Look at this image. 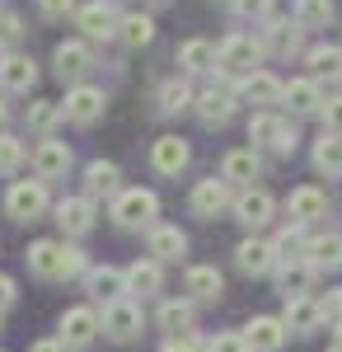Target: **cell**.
Wrapping results in <instances>:
<instances>
[{
    "label": "cell",
    "instance_id": "cell-1",
    "mask_svg": "<svg viewBox=\"0 0 342 352\" xmlns=\"http://www.w3.org/2000/svg\"><path fill=\"white\" fill-rule=\"evenodd\" d=\"M28 272L43 277V282H56V277H80V272H89V263H84V254H80L76 244L38 240L28 249Z\"/></svg>",
    "mask_w": 342,
    "mask_h": 352
},
{
    "label": "cell",
    "instance_id": "cell-2",
    "mask_svg": "<svg viewBox=\"0 0 342 352\" xmlns=\"http://www.w3.org/2000/svg\"><path fill=\"white\" fill-rule=\"evenodd\" d=\"M263 38H253V33H230V38H220V47H216V71L220 76H253L258 71V61H263Z\"/></svg>",
    "mask_w": 342,
    "mask_h": 352
},
{
    "label": "cell",
    "instance_id": "cell-3",
    "mask_svg": "<svg viewBox=\"0 0 342 352\" xmlns=\"http://www.w3.org/2000/svg\"><path fill=\"white\" fill-rule=\"evenodd\" d=\"M159 217V197L150 188H122L113 197V221L122 230H141V226H155Z\"/></svg>",
    "mask_w": 342,
    "mask_h": 352
},
{
    "label": "cell",
    "instance_id": "cell-4",
    "mask_svg": "<svg viewBox=\"0 0 342 352\" xmlns=\"http://www.w3.org/2000/svg\"><path fill=\"white\" fill-rule=\"evenodd\" d=\"M47 184L43 179H19V184H10V192H5V212H10V221H43L47 217Z\"/></svg>",
    "mask_w": 342,
    "mask_h": 352
},
{
    "label": "cell",
    "instance_id": "cell-5",
    "mask_svg": "<svg viewBox=\"0 0 342 352\" xmlns=\"http://www.w3.org/2000/svg\"><path fill=\"white\" fill-rule=\"evenodd\" d=\"M104 109H108V94L99 85H71V89H66V104H61V113H66L76 127H94V122L104 118Z\"/></svg>",
    "mask_w": 342,
    "mask_h": 352
},
{
    "label": "cell",
    "instance_id": "cell-6",
    "mask_svg": "<svg viewBox=\"0 0 342 352\" xmlns=\"http://www.w3.org/2000/svg\"><path fill=\"white\" fill-rule=\"evenodd\" d=\"M187 207H192V217L216 221L220 212H230V207H235V197H230V184H225V179H202V184L192 188V197H187Z\"/></svg>",
    "mask_w": 342,
    "mask_h": 352
},
{
    "label": "cell",
    "instance_id": "cell-7",
    "mask_svg": "<svg viewBox=\"0 0 342 352\" xmlns=\"http://www.w3.org/2000/svg\"><path fill=\"white\" fill-rule=\"evenodd\" d=\"M117 5L113 0H89V5H80L76 10V28L84 38H117Z\"/></svg>",
    "mask_w": 342,
    "mask_h": 352
},
{
    "label": "cell",
    "instance_id": "cell-8",
    "mask_svg": "<svg viewBox=\"0 0 342 352\" xmlns=\"http://www.w3.org/2000/svg\"><path fill=\"white\" fill-rule=\"evenodd\" d=\"M99 315L89 310V305H71L66 315H61V343H66V352L71 348H89L94 338H99Z\"/></svg>",
    "mask_w": 342,
    "mask_h": 352
},
{
    "label": "cell",
    "instance_id": "cell-9",
    "mask_svg": "<svg viewBox=\"0 0 342 352\" xmlns=\"http://www.w3.org/2000/svg\"><path fill=\"white\" fill-rule=\"evenodd\" d=\"M230 212H235V221H244L249 230H263L267 221H272V212H277V197H272L267 188H244Z\"/></svg>",
    "mask_w": 342,
    "mask_h": 352
},
{
    "label": "cell",
    "instance_id": "cell-10",
    "mask_svg": "<svg viewBox=\"0 0 342 352\" xmlns=\"http://www.w3.org/2000/svg\"><path fill=\"white\" fill-rule=\"evenodd\" d=\"M38 85V61L24 52H5L0 56V89L5 94H28Z\"/></svg>",
    "mask_w": 342,
    "mask_h": 352
},
{
    "label": "cell",
    "instance_id": "cell-11",
    "mask_svg": "<svg viewBox=\"0 0 342 352\" xmlns=\"http://www.w3.org/2000/svg\"><path fill=\"white\" fill-rule=\"evenodd\" d=\"M99 324H104V333L108 338H117V343H127V338H136V333H141V305H136V300H113V305H104V320H99Z\"/></svg>",
    "mask_w": 342,
    "mask_h": 352
},
{
    "label": "cell",
    "instance_id": "cell-12",
    "mask_svg": "<svg viewBox=\"0 0 342 352\" xmlns=\"http://www.w3.org/2000/svg\"><path fill=\"white\" fill-rule=\"evenodd\" d=\"M258 174H263V160H258L253 146H239V151H230V155L220 160V179H225L230 188H253Z\"/></svg>",
    "mask_w": 342,
    "mask_h": 352
},
{
    "label": "cell",
    "instance_id": "cell-13",
    "mask_svg": "<svg viewBox=\"0 0 342 352\" xmlns=\"http://www.w3.org/2000/svg\"><path fill=\"white\" fill-rule=\"evenodd\" d=\"M263 47L272 56H300L305 52V24L300 19H272L263 33Z\"/></svg>",
    "mask_w": 342,
    "mask_h": 352
},
{
    "label": "cell",
    "instance_id": "cell-14",
    "mask_svg": "<svg viewBox=\"0 0 342 352\" xmlns=\"http://www.w3.org/2000/svg\"><path fill=\"white\" fill-rule=\"evenodd\" d=\"M187 160H192V151H187L183 136H159L155 146H150V164H155V174H164V179H179L187 169Z\"/></svg>",
    "mask_w": 342,
    "mask_h": 352
},
{
    "label": "cell",
    "instance_id": "cell-15",
    "mask_svg": "<svg viewBox=\"0 0 342 352\" xmlns=\"http://www.w3.org/2000/svg\"><path fill=\"white\" fill-rule=\"evenodd\" d=\"M71 146L66 141H56V136H43L38 141V151H33V169H38V179L47 184V179H61L66 169H71Z\"/></svg>",
    "mask_w": 342,
    "mask_h": 352
},
{
    "label": "cell",
    "instance_id": "cell-16",
    "mask_svg": "<svg viewBox=\"0 0 342 352\" xmlns=\"http://www.w3.org/2000/svg\"><path fill=\"white\" fill-rule=\"evenodd\" d=\"M235 263H239V272H249V277H263V272L277 268V249H272V240L249 235V240L235 244Z\"/></svg>",
    "mask_w": 342,
    "mask_h": 352
},
{
    "label": "cell",
    "instance_id": "cell-17",
    "mask_svg": "<svg viewBox=\"0 0 342 352\" xmlns=\"http://www.w3.org/2000/svg\"><path fill=\"white\" fill-rule=\"evenodd\" d=\"M52 66H56V80H66V85H80V76L94 66V56H89V47L84 43H56V52H52Z\"/></svg>",
    "mask_w": 342,
    "mask_h": 352
},
{
    "label": "cell",
    "instance_id": "cell-18",
    "mask_svg": "<svg viewBox=\"0 0 342 352\" xmlns=\"http://www.w3.org/2000/svg\"><path fill=\"white\" fill-rule=\"evenodd\" d=\"M244 343H249V352H282V343H286V324L272 320V315H253V320L244 324Z\"/></svg>",
    "mask_w": 342,
    "mask_h": 352
},
{
    "label": "cell",
    "instance_id": "cell-19",
    "mask_svg": "<svg viewBox=\"0 0 342 352\" xmlns=\"http://www.w3.org/2000/svg\"><path fill=\"white\" fill-rule=\"evenodd\" d=\"M117 192H122V169L113 160H89V169H84V197L99 202V197H117Z\"/></svg>",
    "mask_w": 342,
    "mask_h": 352
},
{
    "label": "cell",
    "instance_id": "cell-20",
    "mask_svg": "<svg viewBox=\"0 0 342 352\" xmlns=\"http://www.w3.org/2000/svg\"><path fill=\"white\" fill-rule=\"evenodd\" d=\"M84 292H89V296L94 300H104V305H113V300H122L127 296V272L122 268H89L84 272Z\"/></svg>",
    "mask_w": 342,
    "mask_h": 352
},
{
    "label": "cell",
    "instance_id": "cell-21",
    "mask_svg": "<svg viewBox=\"0 0 342 352\" xmlns=\"http://www.w3.org/2000/svg\"><path fill=\"white\" fill-rule=\"evenodd\" d=\"M235 104H239L235 89H207V94H197L192 109H197V118H202L207 127H225V122L235 118Z\"/></svg>",
    "mask_w": 342,
    "mask_h": 352
},
{
    "label": "cell",
    "instance_id": "cell-22",
    "mask_svg": "<svg viewBox=\"0 0 342 352\" xmlns=\"http://www.w3.org/2000/svg\"><path fill=\"white\" fill-rule=\"evenodd\" d=\"M56 226H61L66 235H89V230H94V202H89V197H66V202H56Z\"/></svg>",
    "mask_w": 342,
    "mask_h": 352
},
{
    "label": "cell",
    "instance_id": "cell-23",
    "mask_svg": "<svg viewBox=\"0 0 342 352\" xmlns=\"http://www.w3.org/2000/svg\"><path fill=\"white\" fill-rule=\"evenodd\" d=\"M146 244H150L155 263H174V258H183V254H187V235L179 230V226H150Z\"/></svg>",
    "mask_w": 342,
    "mask_h": 352
},
{
    "label": "cell",
    "instance_id": "cell-24",
    "mask_svg": "<svg viewBox=\"0 0 342 352\" xmlns=\"http://www.w3.org/2000/svg\"><path fill=\"white\" fill-rule=\"evenodd\" d=\"M286 212L295 226H310V221H319L323 212H328V192L323 188H295L286 197Z\"/></svg>",
    "mask_w": 342,
    "mask_h": 352
},
{
    "label": "cell",
    "instance_id": "cell-25",
    "mask_svg": "<svg viewBox=\"0 0 342 352\" xmlns=\"http://www.w3.org/2000/svg\"><path fill=\"white\" fill-rule=\"evenodd\" d=\"M282 104H286L295 118H305V113H319V109H323L319 80H315V76H305V80H290L286 89H282Z\"/></svg>",
    "mask_w": 342,
    "mask_h": 352
},
{
    "label": "cell",
    "instance_id": "cell-26",
    "mask_svg": "<svg viewBox=\"0 0 342 352\" xmlns=\"http://www.w3.org/2000/svg\"><path fill=\"white\" fill-rule=\"evenodd\" d=\"M282 324H286V333H315L319 324H323V315H319V300L310 296H290L286 310H282Z\"/></svg>",
    "mask_w": 342,
    "mask_h": 352
},
{
    "label": "cell",
    "instance_id": "cell-27",
    "mask_svg": "<svg viewBox=\"0 0 342 352\" xmlns=\"http://www.w3.org/2000/svg\"><path fill=\"white\" fill-rule=\"evenodd\" d=\"M179 66H183V76H207V71H216V47L207 38H187V43H179Z\"/></svg>",
    "mask_w": 342,
    "mask_h": 352
},
{
    "label": "cell",
    "instance_id": "cell-28",
    "mask_svg": "<svg viewBox=\"0 0 342 352\" xmlns=\"http://www.w3.org/2000/svg\"><path fill=\"white\" fill-rule=\"evenodd\" d=\"M127 272V292H136V296H155L159 287H164V268H159L155 258H136Z\"/></svg>",
    "mask_w": 342,
    "mask_h": 352
},
{
    "label": "cell",
    "instance_id": "cell-29",
    "mask_svg": "<svg viewBox=\"0 0 342 352\" xmlns=\"http://www.w3.org/2000/svg\"><path fill=\"white\" fill-rule=\"evenodd\" d=\"M305 263H310L315 272L342 268V235H315V240L305 244Z\"/></svg>",
    "mask_w": 342,
    "mask_h": 352
},
{
    "label": "cell",
    "instance_id": "cell-30",
    "mask_svg": "<svg viewBox=\"0 0 342 352\" xmlns=\"http://www.w3.org/2000/svg\"><path fill=\"white\" fill-rule=\"evenodd\" d=\"M239 89H244L249 104H282V89H286V85L277 80L272 71H253V76H244Z\"/></svg>",
    "mask_w": 342,
    "mask_h": 352
},
{
    "label": "cell",
    "instance_id": "cell-31",
    "mask_svg": "<svg viewBox=\"0 0 342 352\" xmlns=\"http://www.w3.org/2000/svg\"><path fill=\"white\" fill-rule=\"evenodd\" d=\"M117 43H122V47H146V43H155V19H150V14H122V19H117Z\"/></svg>",
    "mask_w": 342,
    "mask_h": 352
},
{
    "label": "cell",
    "instance_id": "cell-32",
    "mask_svg": "<svg viewBox=\"0 0 342 352\" xmlns=\"http://www.w3.org/2000/svg\"><path fill=\"white\" fill-rule=\"evenodd\" d=\"M187 292L197 300H220V292H225V277H220V268H211V263H202V268H187Z\"/></svg>",
    "mask_w": 342,
    "mask_h": 352
},
{
    "label": "cell",
    "instance_id": "cell-33",
    "mask_svg": "<svg viewBox=\"0 0 342 352\" xmlns=\"http://www.w3.org/2000/svg\"><path fill=\"white\" fill-rule=\"evenodd\" d=\"M192 320H197V310H192V300H164L159 305V329L174 338V333H192Z\"/></svg>",
    "mask_w": 342,
    "mask_h": 352
},
{
    "label": "cell",
    "instance_id": "cell-34",
    "mask_svg": "<svg viewBox=\"0 0 342 352\" xmlns=\"http://www.w3.org/2000/svg\"><path fill=\"white\" fill-rule=\"evenodd\" d=\"M315 169H319V174H328V179H338V174H342V136L338 132H323L315 141Z\"/></svg>",
    "mask_w": 342,
    "mask_h": 352
},
{
    "label": "cell",
    "instance_id": "cell-35",
    "mask_svg": "<svg viewBox=\"0 0 342 352\" xmlns=\"http://www.w3.org/2000/svg\"><path fill=\"white\" fill-rule=\"evenodd\" d=\"M192 104H197V99H192L187 76H174V80L159 85V109H164V113H183V109H192Z\"/></svg>",
    "mask_w": 342,
    "mask_h": 352
},
{
    "label": "cell",
    "instance_id": "cell-36",
    "mask_svg": "<svg viewBox=\"0 0 342 352\" xmlns=\"http://www.w3.org/2000/svg\"><path fill=\"white\" fill-rule=\"evenodd\" d=\"M315 277H319V272L310 268L305 258H295V263H286V268H282V292H286V300H290V296H310Z\"/></svg>",
    "mask_w": 342,
    "mask_h": 352
},
{
    "label": "cell",
    "instance_id": "cell-37",
    "mask_svg": "<svg viewBox=\"0 0 342 352\" xmlns=\"http://www.w3.org/2000/svg\"><path fill=\"white\" fill-rule=\"evenodd\" d=\"M305 66H310L315 76H342V47L319 43V47H310V52H305Z\"/></svg>",
    "mask_w": 342,
    "mask_h": 352
},
{
    "label": "cell",
    "instance_id": "cell-38",
    "mask_svg": "<svg viewBox=\"0 0 342 352\" xmlns=\"http://www.w3.org/2000/svg\"><path fill=\"white\" fill-rule=\"evenodd\" d=\"M28 160V141H19V136L0 132V174H19Z\"/></svg>",
    "mask_w": 342,
    "mask_h": 352
},
{
    "label": "cell",
    "instance_id": "cell-39",
    "mask_svg": "<svg viewBox=\"0 0 342 352\" xmlns=\"http://www.w3.org/2000/svg\"><path fill=\"white\" fill-rule=\"evenodd\" d=\"M24 118H28V127H33V132H52L66 113H61V104H52V99H33Z\"/></svg>",
    "mask_w": 342,
    "mask_h": 352
},
{
    "label": "cell",
    "instance_id": "cell-40",
    "mask_svg": "<svg viewBox=\"0 0 342 352\" xmlns=\"http://www.w3.org/2000/svg\"><path fill=\"white\" fill-rule=\"evenodd\" d=\"M277 132H282V118H277V113H253V118H249V141H253V151H258V146H272Z\"/></svg>",
    "mask_w": 342,
    "mask_h": 352
},
{
    "label": "cell",
    "instance_id": "cell-41",
    "mask_svg": "<svg viewBox=\"0 0 342 352\" xmlns=\"http://www.w3.org/2000/svg\"><path fill=\"white\" fill-rule=\"evenodd\" d=\"M295 19L305 28H323L333 19V0H295Z\"/></svg>",
    "mask_w": 342,
    "mask_h": 352
},
{
    "label": "cell",
    "instance_id": "cell-42",
    "mask_svg": "<svg viewBox=\"0 0 342 352\" xmlns=\"http://www.w3.org/2000/svg\"><path fill=\"white\" fill-rule=\"evenodd\" d=\"M305 235H300V230H282V235H277V240H272V249H277V263H295V258H300V254H305Z\"/></svg>",
    "mask_w": 342,
    "mask_h": 352
},
{
    "label": "cell",
    "instance_id": "cell-43",
    "mask_svg": "<svg viewBox=\"0 0 342 352\" xmlns=\"http://www.w3.org/2000/svg\"><path fill=\"white\" fill-rule=\"evenodd\" d=\"M24 38V19L14 10H0V47H14Z\"/></svg>",
    "mask_w": 342,
    "mask_h": 352
},
{
    "label": "cell",
    "instance_id": "cell-44",
    "mask_svg": "<svg viewBox=\"0 0 342 352\" xmlns=\"http://www.w3.org/2000/svg\"><path fill=\"white\" fill-rule=\"evenodd\" d=\"M239 19H272V0H230Z\"/></svg>",
    "mask_w": 342,
    "mask_h": 352
},
{
    "label": "cell",
    "instance_id": "cell-45",
    "mask_svg": "<svg viewBox=\"0 0 342 352\" xmlns=\"http://www.w3.org/2000/svg\"><path fill=\"white\" fill-rule=\"evenodd\" d=\"M38 14L43 19H71L76 14V0H38Z\"/></svg>",
    "mask_w": 342,
    "mask_h": 352
},
{
    "label": "cell",
    "instance_id": "cell-46",
    "mask_svg": "<svg viewBox=\"0 0 342 352\" xmlns=\"http://www.w3.org/2000/svg\"><path fill=\"white\" fill-rule=\"evenodd\" d=\"M295 146H300L295 122H282V132H277V141H272V151H277V155H295Z\"/></svg>",
    "mask_w": 342,
    "mask_h": 352
},
{
    "label": "cell",
    "instance_id": "cell-47",
    "mask_svg": "<svg viewBox=\"0 0 342 352\" xmlns=\"http://www.w3.org/2000/svg\"><path fill=\"white\" fill-rule=\"evenodd\" d=\"M207 352H249V343H244V333H216Z\"/></svg>",
    "mask_w": 342,
    "mask_h": 352
},
{
    "label": "cell",
    "instance_id": "cell-48",
    "mask_svg": "<svg viewBox=\"0 0 342 352\" xmlns=\"http://www.w3.org/2000/svg\"><path fill=\"white\" fill-rule=\"evenodd\" d=\"M323 122H328V127H333V132H342V94H333V99H323Z\"/></svg>",
    "mask_w": 342,
    "mask_h": 352
},
{
    "label": "cell",
    "instance_id": "cell-49",
    "mask_svg": "<svg viewBox=\"0 0 342 352\" xmlns=\"http://www.w3.org/2000/svg\"><path fill=\"white\" fill-rule=\"evenodd\" d=\"M164 352H207V348H202V343H197L192 333H174V338L164 343Z\"/></svg>",
    "mask_w": 342,
    "mask_h": 352
},
{
    "label": "cell",
    "instance_id": "cell-50",
    "mask_svg": "<svg viewBox=\"0 0 342 352\" xmlns=\"http://www.w3.org/2000/svg\"><path fill=\"white\" fill-rule=\"evenodd\" d=\"M319 315L323 320H342V292H328V296L319 300Z\"/></svg>",
    "mask_w": 342,
    "mask_h": 352
},
{
    "label": "cell",
    "instance_id": "cell-51",
    "mask_svg": "<svg viewBox=\"0 0 342 352\" xmlns=\"http://www.w3.org/2000/svg\"><path fill=\"white\" fill-rule=\"evenodd\" d=\"M14 300H19V287H14V277H5V272H0V310H10Z\"/></svg>",
    "mask_w": 342,
    "mask_h": 352
},
{
    "label": "cell",
    "instance_id": "cell-52",
    "mask_svg": "<svg viewBox=\"0 0 342 352\" xmlns=\"http://www.w3.org/2000/svg\"><path fill=\"white\" fill-rule=\"evenodd\" d=\"M28 352H66V343H61V338H38Z\"/></svg>",
    "mask_w": 342,
    "mask_h": 352
},
{
    "label": "cell",
    "instance_id": "cell-53",
    "mask_svg": "<svg viewBox=\"0 0 342 352\" xmlns=\"http://www.w3.org/2000/svg\"><path fill=\"white\" fill-rule=\"evenodd\" d=\"M328 352H342V320L333 324V348H328Z\"/></svg>",
    "mask_w": 342,
    "mask_h": 352
},
{
    "label": "cell",
    "instance_id": "cell-54",
    "mask_svg": "<svg viewBox=\"0 0 342 352\" xmlns=\"http://www.w3.org/2000/svg\"><path fill=\"white\" fill-rule=\"evenodd\" d=\"M5 122H10V104L0 99V127H5Z\"/></svg>",
    "mask_w": 342,
    "mask_h": 352
},
{
    "label": "cell",
    "instance_id": "cell-55",
    "mask_svg": "<svg viewBox=\"0 0 342 352\" xmlns=\"http://www.w3.org/2000/svg\"><path fill=\"white\" fill-rule=\"evenodd\" d=\"M146 5H169V0H146Z\"/></svg>",
    "mask_w": 342,
    "mask_h": 352
}]
</instances>
